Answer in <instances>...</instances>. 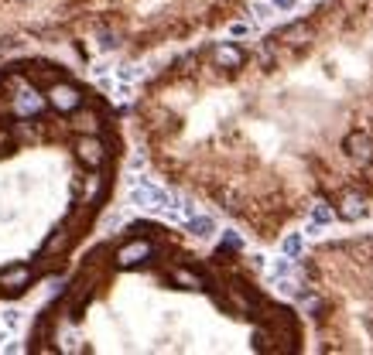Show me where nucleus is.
Listing matches in <instances>:
<instances>
[{
	"label": "nucleus",
	"mask_w": 373,
	"mask_h": 355,
	"mask_svg": "<svg viewBox=\"0 0 373 355\" xmlns=\"http://www.w3.org/2000/svg\"><path fill=\"white\" fill-rule=\"evenodd\" d=\"M131 202L140 205V208H151V212H164V208H171V202H178L171 192H164L161 185L155 181H148V178H137L131 185Z\"/></svg>",
	"instance_id": "obj_1"
},
{
	"label": "nucleus",
	"mask_w": 373,
	"mask_h": 355,
	"mask_svg": "<svg viewBox=\"0 0 373 355\" xmlns=\"http://www.w3.org/2000/svg\"><path fill=\"white\" fill-rule=\"evenodd\" d=\"M48 106L58 109V113H76L82 106V93L72 82H55L52 89H48Z\"/></svg>",
	"instance_id": "obj_2"
},
{
	"label": "nucleus",
	"mask_w": 373,
	"mask_h": 355,
	"mask_svg": "<svg viewBox=\"0 0 373 355\" xmlns=\"http://www.w3.org/2000/svg\"><path fill=\"white\" fill-rule=\"evenodd\" d=\"M155 256V246L148 243V239H131L127 246H120V253H117V267H124V270H133V267H140V263H148Z\"/></svg>",
	"instance_id": "obj_3"
},
{
	"label": "nucleus",
	"mask_w": 373,
	"mask_h": 355,
	"mask_svg": "<svg viewBox=\"0 0 373 355\" xmlns=\"http://www.w3.org/2000/svg\"><path fill=\"white\" fill-rule=\"evenodd\" d=\"M76 157H79L86 168H100L107 161V147H103V140L96 133H82L79 140H76Z\"/></svg>",
	"instance_id": "obj_4"
},
{
	"label": "nucleus",
	"mask_w": 373,
	"mask_h": 355,
	"mask_svg": "<svg viewBox=\"0 0 373 355\" xmlns=\"http://www.w3.org/2000/svg\"><path fill=\"white\" fill-rule=\"evenodd\" d=\"M343 147H346V154L353 157V161H360V164H370L373 161V137L370 133H363V130H353Z\"/></svg>",
	"instance_id": "obj_5"
},
{
	"label": "nucleus",
	"mask_w": 373,
	"mask_h": 355,
	"mask_svg": "<svg viewBox=\"0 0 373 355\" xmlns=\"http://www.w3.org/2000/svg\"><path fill=\"white\" fill-rule=\"evenodd\" d=\"M27 283H31V270L27 267H7V270H0V287L11 290V294H21Z\"/></svg>",
	"instance_id": "obj_6"
},
{
	"label": "nucleus",
	"mask_w": 373,
	"mask_h": 355,
	"mask_svg": "<svg viewBox=\"0 0 373 355\" xmlns=\"http://www.w3.org/2000/svg\"><path fill=\"white\" fill-rule=\"evenodd\" d=\"M45 96H38V93H34V89H21V93H18V100H14V113H18V116H34V113H41V109H45Z\"/></svg>",
	"instance_id": "obj_7"
},
{
	"label": "nucleus",
	"mask_w": 373,
	"mask_h": 355,
	"mask_svg": "<svg viewBox=\"0 0 373 355\" xmlns=\"http://www.w3.org/2000/svg\"><path fill=\"white\" fill-rule=\"evenodd\" d=\"M339 215H343L346 222L363 219V215H367V199H363V195H356V192H346V195L339 199Z\"/></svg>",
	"instance_id": "obj_8"
},
{
	"label": "nucleus",
	"mask_w": 373,
	"mask_h": 355,
	"mask_svg": "<svg viewBox=\"0 0 373 355\" xmlns=\"http://www.w3.org/2000/svg\"><path fill=\"white\" fill-rule=\"evenodd\" d=\"M213 62L219 65V69H240L243 65V51L237 48V45H216L213 48Z\"/></svg>",
	"instance_id": "obj_9"
},
{
	"label": "nucleus",
	"mask_w": 373,
	"mask_h": 355,
	"mask_svg": "<svg viewBox=\"0 0 373 355\" xmlns=\"http://www.w3.org/2000/svg\"><path fill=\"white\" fill-rule=\"evenodd\" d=\"M312 38V27L305 25V21H298V25H288L281 34H277V41L281 45H288V48H301L305 41Z\"/></svg>",
	"instance_id": "obj_10"
},
{
	"label": "nucleus",
	"mask_w": 373,
	"mask_h": 355,
	"mask_svg": "<svg viewBox=\"0 0 373 355\" xmlns=\"http://www.w3.org/2000/svg\"><path fill=\"white\" fill-rule=\"evenodd\" d=\"M171 283H178V287H185V290H202V287H206V277L195 274V270H185V267H175V270H171Z\"/></svg>",
	"instance_id": "obj_11"
},
{
	"label": "nucleus",
	"mask_w": 373,
	"mask_h": 355,
	"mask_svg": "<svg viewBox=\"0 0 373 355\" xmlns=\"http://www.w3.org/2000/svg\"><path fill=\"white\" fill-rule=\"evenodd\" d=\"M185 226H188V232H192L195 239H209V236L216 232V219H213V215H199V212H195Z\"/></svg>",
	"instance_id": "obj_12"
},
{
	"label": "nucleus",
	"mask_w": 373,
	"mask_h": 355,
	"mask_svg": "<svg viewBox=\"0 0 373 355\" xmlns=\"http://www.w3.org/2000/svg\"><path fill=\"white\" fill-rule=\"evenodd\" d=\"M336 219V208L332 205H325V202H315L312 205V222H319V226H329Z\"/></svg>",
	"instance_id": "obj_13"
},
{
	"label": "nucleus",
	"mask_w": 373,
	"mask_h": 355,
	"mask_svg": "<svg viewBox=\"0 0 373 355\" xmlns=\"http://www.w3.org/2000/svg\"><path fill=\"white\" fill-rule=\"evenodd\" d=\"M292 256H281V260H274V263H270V277L274 280H281V277H292Z\"/></svg>",
	"instance_id": "obj_14"
},
{
	"label": "nucleus",
	"mask_w": 373,
	"mask_h": 355,
	"mask_svg": "<svg viewBox=\"0 0 373 355\" xmlns=\"http://www.w3.org/2000/svg\"><path fill=\"white\" fill-rule=\"evenodd\" d=\"M281 253L292 256V260L301 253V236H298V232H292V236H284V239H281Z\"/></svg>",
	"instance_id": "obj_15"
},
{
	"label": "nucleus",
	"mask_w": 373,
	"mask_h": 355,
	"mask_svg": "<svg viewBox=\"0 0 373 355\" xmlns=\"http://www.w3.org/2000/svg\"><path fill=\"white\" fill-rule=\"evenodd\" d=\"M250 11H254V18H257V21H267V18H270V11H274V0H270V4H267V0H257Z\"/></svg>",
	"instance_id": "obj_16"
},
{
	"label": "nucleus",
	"mask_w": 373,
	"mask_h": 355,
	"mask_svg": "<svg viewBox=\"0 0 373 355\" xmlns=\"http://www.w3.org/2000/svg\"><path fill=\"white\" fill-rule=\"evenodd\" d=\"M301 311L305 314H315V311H322V301L315 294H301Z\"/></svg>",
	"instance_id": "obj_17"
},
{
	"label": "nucleus",
	"mask_w": 373,
	"mask_h": 355,
	"mask_svg": "<svg viewBox=\"0 0 373 355\" xmlns=\"http://www.w3.org/2000/svg\"><path fill=\"white\" fill-rule=\"evenodd\" d=\"M76 127H79L82 133H96V130H100V120H96L93 113H86V116H82V120L76 123Z\"/></svg>",
	"instance_id": "obj_18"
},
{
	"label": "nucleus",
	"mask_w": 373,
	"mask_h": 355,
	"mask_svg": "<svg viewBox=\"0 0 373 355\" xmlns=\"http://www.w3.org/2000/svg\"><path fill=\"white\" fill-rule=\"evenodd\" d=\"M65 246H69V232H58V236H52V239H48V246H45V250H48V253H55V250H65Z\"/></svg>",
	"instance_id": "obj_19"
},
{
	"label": "nucleus",
	"mask_w": 373,
	"mask_h": 355,
	"mask_svg": "<svg viewBox=\"0 0 373 355\" xmlns=\"http://www.w3.org/2000/svg\"><path fill=\"white\" fill-rule=\"evenodd\" d=\"M4 325H7V328H18V325H21V311L7 307V311H4Z\"/></svg>",
	"instance_id": "obj_20"
},
{
	"label": "nucleus",
	"mask_w": 373,
	"mask_h": 355,
	"mask_svg": "<svg viewBox=\"0 0 373 355\" xmlns=\"http://www.w3.org/2000/svg\"><path fill=\"white\" fill-rule=\"evenodd\" d=\"M137 76H140V72H137L133 65H124V69L117 72V79H120V82H133V79H137Z\"/></svg>",
	"instance_id": "obj_21"
},
{
	"label": "nucleus",
	"mask_w": 373,
	"mask_h": 355,
	"mask_svg": "<svg viewBox=\"0 0 373 355\" xmlns=\"http://www.w3.org/2000/svg\"><path fill=\"white\" fill-rule=\"evenodd\" d=\"M223 239H226V246H230V250H240V246H243V243H240V236H237V232H226Z\"/></svg>",
	"instance_id": "obj_22"
},
{
	"label": "nucleus",
	"mask_w": 373,
	"mask_h": 355,
	"mask_svg": "<svg viewBox=\"0 0 373 355\" xmlns=\"http://www.w3.org/2000/svg\"><path fill=\"white\" fill-rule=\"evenodd\" d=\"M274 7H277V11H292L294 0H274Z\"/></svg>",
	"instance_id": "obj_23"
}]
</instances>
